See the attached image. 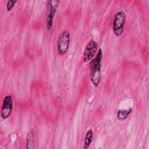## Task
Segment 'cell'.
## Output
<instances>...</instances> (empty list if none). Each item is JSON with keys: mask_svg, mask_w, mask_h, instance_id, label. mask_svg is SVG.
Segmentation results:
<instances>
[{"mask_svg": "<svg viewBox=\"0 0 149 149\" xmlns=\"http://www.w3.org/2000/svg\"><path fill=\"white\" fill-rule=\"evenodd\" d=\"M102 59V51L99 48L95 56L90 60L89 63L90 77L93 84L98 86L101 78V61Z\"/></svg>", "mask_w": 149, "mask_h": 149, "instance_id": "obj_1", "label": "cell"}, {"mask_svg": "<svg viewBox=\"0 0 149 149\" xmlns=\"http://www.w3.org/2000/svg\"><path fill=\"white\" fill-rule=\"evenodd\" d=\"M126 18V14L123 10H120L115 15L112 22V28L113 33L116 36L119 37L123 34Z\"/></svg>", "mask_w": 149, "mask_h": 149, "instance_id": "obj_2", "label": "cell"}, {"mask_svg": "<svg viewBox=\"0 0 149 149\" xmlns=\"http://www.w3.org/2000/svg\"><path fill=\"white\" fill-rule=\"evenodd\" d=\"M70 35L68 30H63L59 34L57 41V51L59 55H65L68 51Z\"/></svg>", "mask_w": 149, "mask_h": 149, "instance_id": "obj_3", "label": "cell"}, {"mask_svg": "<svg viewBox=\"0 0 149 149\" xmlns=\"http://www.w3.org/2000/svg\"><path fill=\"white\" fill-rule=\"evenodd\" d=\"M59 3V1L58 0H50L48 2V13L46 17V26L48 30L52 27L54 18Z\"/></svg>", "mask_w": 149, "mask_h": 149, "instance_id": "obj_4", "label": "cell"}, {"mask_svg": "<svg viewBox=\"0 0 149 149\" xmlns=\"http://www.w3.org/2000/svg\"><path fill=\"white\" fill-rule=\"evenodd\" d=\"M98 50L97 42L91 39L87 44L83 54V60L84 62L91 60L96 55Z\"/></svg>", "mask_w": 149, "mask_h": 149, "instance_id": "obj_5", "label": "cell"}, {"mask_svg": "<svg viewBox=\"0 0 149 149\" xmlns=\"http://www.w3.org/2000/svg\"><path fill=\"white\" fill-rule=\"evenodd\" d=\"M13 100L10 95H6L2 101L1 109V116L2 119L8 118L13 111Z\"/></svg>", "mask_w": 149, "mask_h": 149, "instance_id": "obj_6", "label": "cell"}, {"mask_svg": "<svg viewBox=\"0 0 149 149\" xmlns=\"http://www.w3.org/2000/svg\"><path fill=\"white\" fill-rule=\"evenodd\" d=\"M26 148L33 149L35 148V133L33 129H31L27 134L26 137Z\"/></svg>", "mask_w": 149, "mask_h": 149, "instance_id": "obj_7", "label": "cell"}, {"mask_svg": "<svg viewBox=\"0 0 149 149\" xmlns=\"http://www.w3.org/2000/svg\"><path fill=\"white\" fill-rule=\"evenodd\" d=\"M132 108H129L127 109H120L117 112V118L119 120H125L129 115L132 112Z\"/></svg>", "mask_w": 149, "mask_h": 149, "instance_id": "obj_8", "label": "cell"}, {"mask_svg": "<svg viewBox=\"0 0 149 149\" xmlns=\"http://www.w3.org/2000/svg\"><path fill=\"white\" fill-rule=\"evenodd\" d=\"M93 137V132L92 129H89L86 134L85 139H84V149H87L90 147V144L92 142Z\"/></svg>", "mask_w": 149, "mask_h": 149, "instance_id": "obj_9", "label": "cell"}, {"mask_svg": "<svg viewBox=\"0 0 149 149\" xmlns=\"http://www.w3.org/2000/svg\"><path fill=\"white\" fill-rule=\"evenodd\" d=\"M17 2L16 0H9L6 3V9L8 11H10L13 8L15 4Z\"/></svg>", "mask_w": 149, "mask_h": 149, "instance_id": "obj_10", "label": "cell"}]
</instances>
